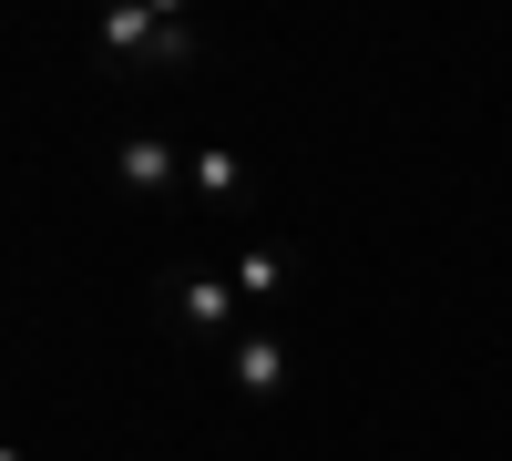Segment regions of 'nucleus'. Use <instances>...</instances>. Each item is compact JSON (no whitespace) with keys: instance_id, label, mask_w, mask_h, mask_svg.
I'll return each mask as SVG.
<instances>
[{"instance_id":"nucleus-7","label":"nucleus","mask_w":512,"mask_h":461,"mask_svg":"<svg viewBox=\"0 0 512 461\" xmlns=\"http://www.w3.org/2000/svg\"><path fill=\"white\" fill-rule=\"evenodd\" d=\"M0 461H31V451H21V441H0Z\"/></svg>"},{"instance_id":"nucleus-1","label":"nucleus","mask_w":512,"mask_h":461,"mask_svg":"<svg viewBox=\"0 0 512 461\" xmlns=\"http://www.w3.org/2000/svg\"><path fill=\"white\" fill-rule=\"evenodd\" d=\"M93 41H103L123 72H185V62H195V31H185L175 11H154V0H123V11H103Z\"/></svg>"},{"instance_id":"nucleus-3","label":"nucleus","mask_w":512,"mask_h":461,"mask_svg":"<svg viewBox=\"0 0 512 461\" xmlns=\"http://www.w3.org/2000/svg\"><path fill=\"white\" fill-rule=\"evenodd\" d=\"M287 380H297L287 328H267V318H256L246 339H226V390H236V400H287Z\"/></svg>"},{"instance_id":"nucleus-6","label":"nucleus","mask_w":512,"mask_h":461,"mask_svg":"<svg viewBox=\"0 0 512 461\" xmlns=\"http://www.w3.org/2000/svg\"><path fill=\"white\" fill-rule=\"evenodd\" d=\"M185 195L195 205H236L246 195V154L236 144H185Z\"/></svg>"},{"instance_id":"nucleus-4","label":"nucleus","mask_w":512,"mask_h":461,"mask_svg":"<svg viewBox=\"0 0 512 461\" xmlns=\"http://www.w3.org/2000/svg\"><path fill=\"white\" fill-rule=\"evenodd\" d=\"M113 185H123V195H164V185H185V144H164V134H123V144H113Z\"/></svg>"},{"instance_id":"nucleus-5","label":"nucleus","mask_w":512,"mask_h":461,"mask_svg":"<svg viewBox=\"0 0 512 461\" xmlns=\"http://www.w3.org/2000/svg\"><path fill=\"white\" fill-rule=\"evenodd\" d=\"M226 277H236V298H246V308H267V298H287L297 257H287L277 236H246V246H226Z\"/></svg>"},{"instance_id":"nucleus-2","label":"nucleus","mask_w":512,"mask_h":461,"mask_svg":"<svg viewBox=\"0 0 512 461\" xmlns=\"http://www.w3.org/2000/svg\"><path fill=\"white\" fill-rule=\"evenodd\" d=\"M164 308H175L185 339H216V349L256 328V308L236 298V277H226V267H175V277H164Z\"/></svg>"}]
</instances>
